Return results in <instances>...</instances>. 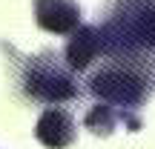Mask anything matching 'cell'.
Returning a JSON list of instances; mask_svg holds the SVG:
<instances>
[{"label": "cell", "instance_id": "obj_4", "mask_svg": "<svg viewBox=\"0 0 155 149\" xmlns=\"http://www.w3.org/2000/svg\"><path fill=\"white\" fill-rule=\"evenodd\" d=\"M35 138L40 141L46 149H66L75 144L78 138V123L61 106H49L40 112L38 126H35Z\"/></svg>", "mask_w": 155, "mask_h": 149}, {"label": "cell", "instance_id": "obj_7", "mask_svg": "<svg viewBox=\"0 0 155 149\" xmlns=\"http://www.w3.org/2000/svg\"><path fill=\"white\" fill-rule=\"evenodd\" d=\"M118 123H124L129 132H138L141 129V118L124 115L121 109H115V106H109V103H101V100H95V106H89L86 118H83V126L92 135H98V138H109L118 129Z\"/></svg>", "mask_w": 155, "mask_h": 149}, {"label": "cell", "instance_id": "obj_3", "mask_svg": "<svg viewBox=\"0 0 155 149\" xmlns=\"http://www.w3.org/2000/svg\"><path fill=\"white\" fill-rule=\"evenodd\" d=\"M0 49L15 57V80L26 100L58 106L81 98L75 72L66 66V60L55 49H43L38 55H17L9 43H0Z\"/></svg>", "mask_w": 155, "mask_h": 149}, {"label": "cell", "instance_id": "obj_2", "mask_svg": "<svg viewBox=\"0 0 155 149\" xmlns=\"http://www.w3.org/2000/svg\"><path fill=\"white\" fill-rule=\"evenodd\" d=\"M95 26L104 55L147 57L155 52V0H106Z\"/></svg>", "mask_w": 155, "mask_h": 149}, {"label": "cell", "instance_id": "obj_1", "mask_svg": "<svg viewBox=\"0 0 155 149\" xmlns=\"http://www.w3.org/2000/svg\"><path fill=\"white\" fill-rule=\"evenodd\" d=\"M86 89L95 100L138 118V109L147 106L155 89L152 63L144 55H106V60L89 75Z\"/></svg>", "mask_w": 155, "mask_h": 149}, {"label": "cell", "instance_id": "obj_6", "mask_svg": "<svg viewBox=\"0 0 155 149\" xmlns=\"http://www.w3.org/2000/svg\"><path fill=\"white\" fill-rule=\"evenodd\" d=\"M35 20L49 34H69L81 26L83 11L75 0H35Z\"/></svg>", "mask_w": 155, "mask_h": 149}, {"label": "cell", "instance_id": "obj_5", "mask_svg": "<svg viewBox=\"0 0 155 149\" xmlns=\"http://www.w3.org/2000/svg\"><path fill=\"white\" fill-rule=\"evenodd\" d=\"M104 55V43H101V34L95 23H86V26H78L75 32H69L66 49H63V60L72 72H86L98 57Z\"/></svg>", "mask_w": 155, "mask_h": 149}, {"label": "cell", "instance_id": "obj_8", "mask_svg": "<svg viewBox=\"0 0 155 149\" xmlns=\"http://www.w3.org/2000/svg\"><path fill=\"white\" fill-rule=\"evenodd\" d=\"M152 75H155V60H152Z\"/></svg>", "mask_w": 155, "mask_h": 149}]
</instances>
